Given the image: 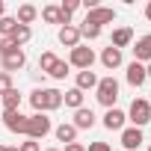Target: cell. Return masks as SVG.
I'll return each instance as SVG.
<instances>
[{"label": "cell", "mask_w": 151, "mask_h": 151, "mask_svg": "<svg viewBox=\"0 0 151 151\" xmlns=\"http://www.w3.org/2000/svg\"><path fill=\"white\" fill-rule=\"evenodd\" d=\"M127 122H130V127H145L151 122V104H148V98H133L130 101Z\"/></svg>", "instance_id": "cell-4"}, {"label": "cell", "mask_w": 151, "mask_h": 151, "mask_svg": "<svg viewBox=\"0 0 151 151\" xmlns=\"http://www.w3.org/2000/svg\"><path fill=\"white\" fill-rule=\"evenodd\" d=\"M6 151H18V148H9V145H6Z\"/></svg>", "instance_id": "cell-38"}, {"label": "cell", "mask_w": 151, "mask_h": 151, "mask_svg": "<svg viewBox=\"0 0 151 151\" xmlns=\"http://www.w3.org/2000/svg\"><path fill=\"white\" fill-rule=\"evenodd\" d=\"M9 39L15 42V47H21V50H24V45L33 39V27H24V24H18V27H15V33H12Z\"/></svg>", "instance_id": "cell-23"}, {"label": "cell", "mask_w": 151, "mask_h": 151, "mask_svg": "<svg viewBox=\"0 0 151 151\" xmlns=\"http://www.w3.org/2000/svg\"><path fill=\"white\" fill-rule=\"evenodd\" d=\"M77 30H80V39H86V42H95L98 36H101V27H95V24H77Z\"/></svg>", "instance_id": "cell-25"}, {"label": "cell", "mask_w": 151, "mask_h": 151, "mask_svg": "<svg viewBox=\"0 0 151 151\" xmlns=\"http://www.w3.org/2000/svg\"><path fill=\"white\" fill-rule=\"evenodd\" d=\"M83 21H86V24H95V27L104 30V24H113V21H116V9H113V6H95V9L86 12Z\"/></svg>", "instance_id": "cell-6"}, {"label": "cell", "mask_w": 151, "mask_h": 151, "mask_svg": "<svg viewBox=\"0 0 151 151\" xmlns=\"http://www.w3.org/2000/svg\"><path fill=\"white\" fill-rule=\"evenodd\" d=\"M130 50H133V62H142V65L151 62V33L148 36H139Z\"/></svg>", "instance_id": "cell-11"}, {"label": "cell", "mask_w": 151, "mask_h": 151, "mask_svg": "<svg viewBox=\"0 0 151 151\" xmlns=\"http://www.w3.org/2000/svg\"><path fill=\"white\" fill-rule=\"evenodd\" d=\"M122 62H124V56H122V50L119 47H104L101 50V65L104 68H110V71H116V68H122Z\"/></svg>", "instance_id": "cell-13"}, {"label": "cell", "mask_w": 151, "mask_h": 151, "mask_svg": "<svg viewBox=\"0 0 151 151\" xmlns=\"http://www.w3.org/2000/svg\"><path fill=\"white\" fill-rule=\"evenodd\" d=\"M18 151H42V145H39L36 139H27V142H21V145H18Z\"/></svg>", "instance_id": "cell-31"}, {"label": "cell", "mask_w": 151, "mask_h": 151, "mask_svg": "<svg viewBox=\"0 0 151 151\" xmlns=\"http://www.w3.org/2000/svg\"><path fill=\"white\" fill-rule=\"evenodd\" d=\"M59 9H62V18L71 24V15L80 9V0H62V3H59Z\"/></svg>", "instance_id": "cell-28"}, {"label": "cell", "mask_w": 151, "mask_h": 151, "mask_svg": "<svg viewBox=\"0 0 151 151\" xmlns=\"http://www.w3.org/2000/svg\"><path fill=\"white\" fill-rule=\"evenodd\" d=\"M148 104H151V92H148Z\"/></svg>", "instance_id": "cell-40"}, {"label": "cell", "mask_w": 151, "mask_h": 151, "mask_svg": "<svg viewBox=\"0 0 151 151\" xmlns=\"http://www.w3.org/2000/svg\"><path fill=\"white\" fill-rule=\"evenodd\" d=\"M130 42H133V30H130V27H116V30H113V42H110L113 47L122 50V47H127Z\"/></svg>", "instance_id": "cell-20"}, {"label": "cell", "mask_w": 151, "mask_h": 151, "mask_svg": "<svg viewBox=\"0 0 151 151\" xmlns=\"http://www.w3.org/2000/svg\"><path fill=\"white\" fill-rule=\"evenodd\" d=\"M45 151H62V148H45Z\"/></svg>", "instance_id": "cell-37"}, {"label": "cell", "mask_w": 151, "mask_h": 151, "mask_svg": "<svg viewBox=\"0 0 151 151\" xmlns=\"http://www.w3.org/2000/svg\"><path fill=\"white\" fill-rule=\"evenodd\" d=\"M36 18H39V6H33V3H21V6H18V15H15V21H18V24L30 27Z\"/></svg>", "instance_id": "cell-19"}, {"label": "cell", "mask_w": 151, "mask_h": 151, "mask_svg": "<svg viewBox=\"0 0 151 151\" xmlns=\"http://www.w3.org/2000/svg\"><path fill=\"white\" fill-rule=\"evenodd\" d=\"M95 113L89 110V107H80V110H74V127H77V130H89V127H95Z\"/></svg>", "instance_id": "cell-14"}, {"label": "cell", "mask_w": 151, "mask_h": 151, "mask_svg": "<svg viewBox=\"0 0 151 151\" xmlns=\"http://www.w3.org/2000/svg\"><path fill=\"white\" fill-rule=\"evenodd\" d=\"M95 98L104 110H113L116 101H119V80L113 77V74H107V77H98V86H95Z\"/></svg>", "instance_id": "cell-2"}, {"label": "cell", "mask_w": 151, "mask_h": 151, "mask_svg": "<svg viewBox=\"0 0 151 151\" xmlns=\"http://www.w3.org/2000/svg\"><path fill=\"white\" fill-rule=\"evenodd\" d=\"M124 122H127V113L124 110H119V107H113V110H107L104 113V127L107 130H124Z\"/></svg>", "instance_id": "cell-9"}, {"label": "cell", "mask_w": 151, "mask_h": 151, "mask_svg": "<svg viewBox=\"0 0 151 151\" xmlns=\"http://www.w3.org/2000/svg\"><path fill=\"white\" fill-rule=\"evenodd\" d=\"M145 77H151V62H145Z\"/></svg>", "instance_id": "cell-36"}, {"label": "cell", "mask_w": 151, "mask_h": 151, "mask_svg": "<svg viewBox=\"0 0 151 151\" xmlns=\"http://www.w3.org/2000/svg\"><path fill=\"white\" fill-rule=\"evenodd\" d=\"M12 50H18L12 39H0V56H6V53H12Z\"/></svg>", "instance_id": "cell-30"}, {"label": "cell", "mask_w": 151, "mask_h": 151, "mask_svg": "<svg viewBox=\"0 0 151 151\" xmlns=\"http://www.w3.org/2000/svg\"><path fill=\"white\" fill-rule=\"evenodd\" d=\"M53 130V122L45 116V113H33V116H27V139H45L47 133Z\"/></svg>", "instance_id": "cell-3"}, {"label": "cell", "mask_w": 151, "mask_h": 151, "mask_svg": "<svg viewBox=\"0 0 151 151\" xmlns=\"http://www.w3.org/2000/svg\"><path fill=\"white\" fill-rule=\"evenodd\" d=\"M15 27H18V21L12 15H3V18H0V39H9L15 33Z\"/></svg>", "instance_id": "cell-26"}, {"label": "cell", "mask_w": 151, "mask_h": 151, "mask_svg": "<svg viewBox=\"0 0 151 151\" xmlns=\"http://www.w3.org/2000/svg\"><path fill=\"white\" fill-rule=\"evenodd\" d=\"M12 89V74H6V71H0V95H6Z\"/></svg>", "instance_id": "cell-29"}, {"label": "cell", "mask_w": 151, "mask_h": 151, "mask_svg": "<svg viewBox=\"0 0 151 151\" xmlns=\"http://www.w3.org/2000/svg\"><path fill=\"white\" fill-rule=\"evenodd\" d=\"M83 101H86V92H80V89H68V92H62V104L65 107H71V110H80L83 107Z\"/></svg>", "instance_id": "cell-21"}, {"label": "cell", "mask_w": 151, "mask_h": 151, "mask_svg": "<svg viewBox=\"0 0 151 151\" xmlns=\"http://www.w3.org/2000/svg\"><path fill=\"white\" fill-rule=\"evenodd\" d=\"M53 136H56L59 142H65V145H68V142H77V127H74L71 122H62V124L53 127Z\"/></svg>", "instance_id": "cell-18"}, {"label": "cell", "mask_w": 151, "mask_h": 151, "mask_svg": "<svg viewBox=\"0 0 151 151\" xmlns=\"http://www.w3.org/2000/svg\"><path fill=\"white\" fill-rule=\"evenodd\" d=\"M0 101H3V113H6V110H21V101H24V95H21L15 86H12L6 95H0Z\"/></svg>", "instance_id": "cell-22"}, {"label": "cell", "mask_w": 151, "mask_h": 151, "mask_svg": "<svg viewBox=\"0 0 151 151\" xmlns=\"http://www.w3.org/2000/svg\"><path fill=\"white\" fill-rule=\"evenodd\" d=\"M62 151H86V145H83V142H68Z\"/></svg>", "instance_id": "cell-33"}, {"label": "cell", "mask_w": 151, "mask_h": 151, "mask_svg": "<svg viewBox=\"0 0 151 151\" xmlns=\"http://www.w3.org/2000/svg\"><path fill=\"white\" fill-rule=\"evenodd\" d=\"M6 15V3H3V0H0V18H3Z\"/></svg>", "instance_id": "cell-35"}, {"label": "cell", "mask_w": 151, "mask_h": 151, "mask_svg": "<svg viewBox=\"0 0 151 151\" xmlns=\"http://www.w3.org/2000/svg\"><path fill=\"white\" fill-rule=\"evenodd\" d=\"M0 151H6V145H0Z\"/></svg>", "instance_id": "cell-39"}, {"label": "cell", "mask_w": 151, "mask_h": 151, "mask_svg": "<svg viewBox=\"0 0 151 151\" xmlns=\"http://www.w3.org/2000/svg\"><path fill=\"white\" fill-rule=\"evenodd\" d=\"M68 68H71V65H68L65 59H56L53 68L47 71V77H53V80H65V77H68Z\"/></svg>", "instance_id": "cell-24"}, {"label": "cell", "mask_w": 151, "mask_h": 151, "mask_svg": "<svg viewBox=\"0 0 151 151\" xmlns=\"http://www.w3.org/2000/svg\"><path fill=\"white\" fill-rule=\"evenodd\" d=\"M71 68H80V71H89L95 65V50L86 47V45H77V47H71L68 50V59H65Z\"/></svg>", "instance_id": "cell-5"}, {"label": "cell", "mask_w": 151, "mask_h": 151, "mask_svg": "<svg viewBox=\"0 0 151 151\" xmlns=\"http://www.w3.org/2000/svg\"><path fill=\"white\" fill-rule=\"evenodd\" d=\"M0 65H3V71H6V74L21 71V68L27 65V53L18 47V50H12V53H6V56H0Z\"/></svg>", "instance_id": "cell-8"}, {"label": "cell", "mask_w": 151, "mask_h": 151, "mask_svg": "<svg viewBox=\"0 0 151 151\" xmlns=\"http://www.w3.org/2000/svg\"><path fill=\"white\" fill-rule=\"evenodd\" d=\"M98 86V74L89 68V71H77V80H74V89H80V92H89Z\"/></svg>", "instance_id": "cell-16"}, {"label": "cell", "mask_w": 151, "mask_h": 151, "mask_svg": "<svg viewBox=\"0 0 151 151\" xmlns=\"http://www.w3.org/2000/svg\"><path fill=\"white\" fill-rule=\"evenodd\" d=\"M86 151H113V148H110V142H92Z\"/></svg>", "instance_id": "cell-32"}, {"label": "cell", "mask_w": 151, "mask_h": 151, "mask_svg": "<svg viewBox=\"0 0 151 151\" xmlns=\"http://www.w3.org/2000/svg\"><path fill=\"white\" fill-rule=\"evenodd\" d=\"M145 18L151 21V0H148V3H145Z\"/></svg>", "instance_id": "cell-34"}, {"label": "cell", "mask_w": 151, "mask_h": 151, "mask_svg": "<svg viewBox=\"0 0 151 151\" xmlns=\"http://www.w3.org/2000/svg\"><path fill=\"white\" fill-rule=\"evenodd\" d=\"M59 42L65 45V47H77L80 45V30H77V24H65V27H59Z\"/></svg>", "instance_id": "cell-15"}, {"label": "cell", "mask_w": 151, "mask_h": 151, "mask_svg": "<svg viewBox=\"0 0 151 151\" xmlns=\"http://www.w3.org/2000/svg\"><path fill=\"white\" fill-rule=\"evenodd\" d=\"M148 151H151V145H148Z\"/></svg>", "instance_id": "cell-41"}, {"label": "cell", "mask_w": 151, "mask_h": 151, "mask_svg": "<svg viewBox=\"0 0 151 151\" xmlns=\"http://www.w3.org/2000/svg\"><path fill=\"white\" fill-rule=\"evenodd\" d=\"M47 24H59V27H65L68 21L62 18V9H59V3H47V6H42V12H39Z\"/></svg>", "instance_id": "cell-17"}, {"label": "cell", "mask_w": 151, "mask_h": 151, "mask_svg": "<svg viewBox=\"0 0 151 151\" xmlns=\"http://www.w3.org/2000/svg\"><path fill=\"white\" fill-rule=\"evenodd\" d=\"M30 104H33V110L36 113H53V110H59L62 107V92L59 89H47V86H42V89H33L30 92Z\"/></svg>", "instance_id": "cell-1"}, {"label": "cell", "mask_w": 151, "mask_h": 151, "mask_svg": "<svg viewBox=\"0 0 151 151\" xmlns=\"http://www.w3.org/2000/svg\"><path fill=\"white\" fill-rule=\"evenodd\" d=\"M56 59H59V56H56L53 50H45V53L39 56V71H42V74H47V71L53 68V62H56Z\"/></svg>", "instance_id": "cell-27"}, {"label": "cell", "mask_w": 151, "mask_h": 151, "mask_svg": "<svg viewBox=\"0 0 151 151\" xmlns=\"http://www.w3.org/2000/svg\"><path fill=\"white\" fill-rule=\"evenodd\" d=\"M119 139H122V148H127V151H136V148L145 142V136H142V127H124Z\"/></svg>", "instance_id": "cell-10"}, {"label": "cell", "mask_w": 151, "mask_h": 151, "mask_svg": "<svg viewBox=\"0 0 151 151\" xmlns=\"http://www.w3.org/2000/svg\"><path fill=\"white\" fill-rule=\"evenodd\" d=\"M124 80H127V86H133V89H139L148 77H145V65L142 62H127V71H124Z\"/></svg>", "instance_id": "cell-12"}, {"label": "cell", "mask_w": 151, "mask_h": 151, "mask_svg": "<svg viewBox=\"0 0 151 151\" xmlns=\"http://www.w3.org/2000/svg\"><path fill=\"white\" fill-rule=\"evenodd\" d=\"M3 124H6V130L27 136V116H24L21 110H6V113H3Z\"/></svg>", "instance_id": "cell-7"}]
</instances>
